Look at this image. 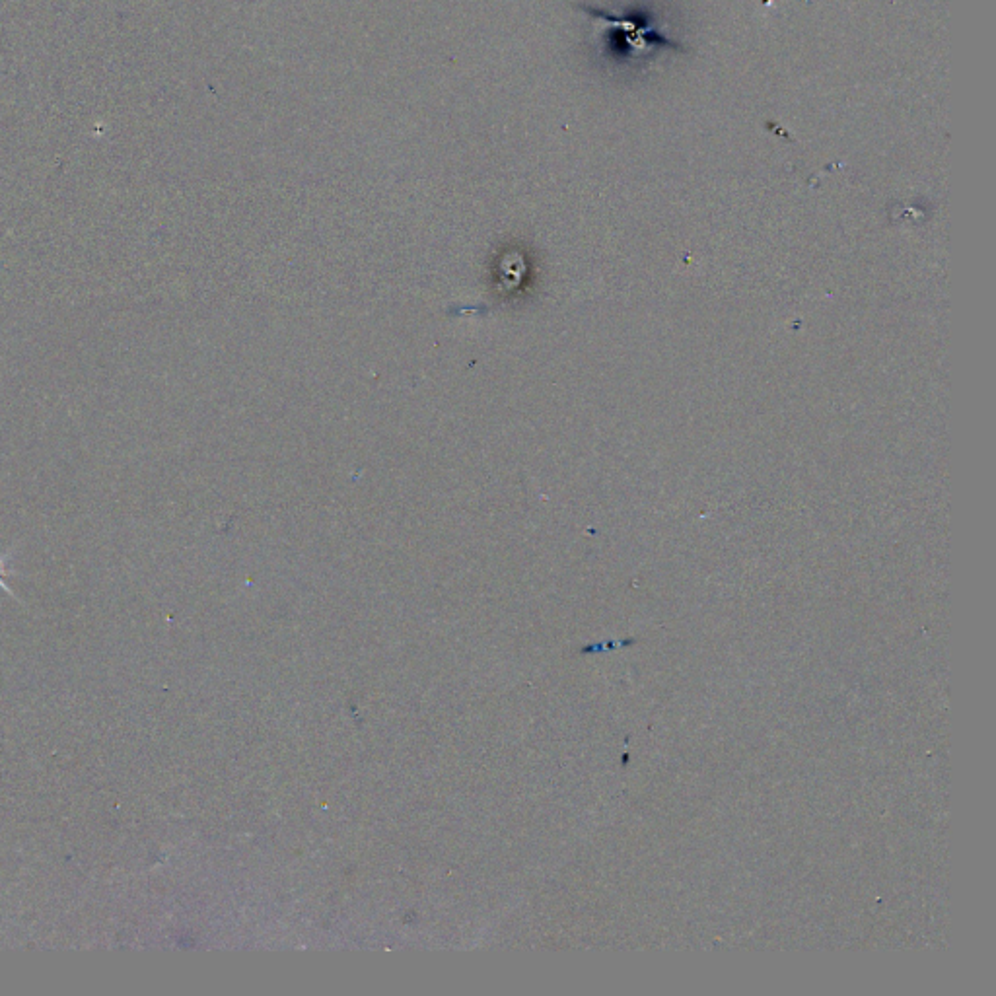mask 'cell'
<instances>
[{
    "instance_id": "6da1fadb",
    "label": "cell",
    "mask_w": 996,
    "mask_h": 996,
    "mask_svg": "<svg viewBox=\"0 0 996 996\" xmlns=\"http://www.w3.org/2000/svg\"><path fill=\"white\" fill-rule=\"evenodd\" d=\"M4 569H6V567H4V559H2V557H0V574H4ZM0 588H2V590H6V592H8V588H6V584H4V582H2V578H0Z\"/></svg>"
}]
</instances>
